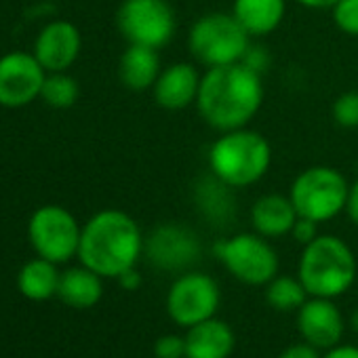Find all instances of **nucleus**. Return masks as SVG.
<instances>
[{"instance_id": "f257e3e1", "label": "nucleus", "mask_w": 358, "mask_h": 358, "mask_svg": "<svg viewBox=\"0 0 358 358\" xmlns=\"http://www.w3.org/2000/svg\"><path fill=\"white\" fill-rule=\"evenodd\" d=\"M264 103L262 74L243 62L207 68L201 78L196 110L205 124L217 133L249 127Z\"/></svg>"}, {"instance_id": "f03ea898", "label": "nucleus", "mask_w": 358, "mask_h": 358, "mask_svg": "<svg viewBox=\"0 0 358 358\" xmlns=\"http://www.w3.org/2000/svg\"><path fill=\"white\" fill-rule=\"evenodd\" d=\"M143 241L141 228L129 213L103 209L83 226L78 259L103 278H118L143 257Z\"/></svg>"}, {"instance_id": "7ed1b4c3", "label": "nucleus", "mask_w": 358, "mask_h": 358, "mask_svg": "<svg viewBox=\"0 0 358 358\" xmlns=\"http://www.w3.org/2000/svg\"><path fill=\"white\" fill-rule=\"evenodd\" d=\"M209 171L234 190L255 186L272 166L270 141L249 127L220 133L207 152Z\"/></svg>"}, {"instance_id": "20e7f679", "label": "nucleus", "mask_w": 358, "mask_h": 358, "mask_svg": "<svg viewBox=\"0 0 358 358\" xmlns=\"http://www.w3.org/2000/svg\"><path fill=\"white\" fill-rule=\"evenodd\" d=\"M358 274L356 255L345 241L333 234H318L301 249L297 278L310 297L335 299L350 291Z\"/></svg>"}, {"instance_id": "39448f33", "label": "nucleus", "mask_w": 358, "mask_h": 358, "mask_svg": "<svg viewBox=\"0 0 358 358\" xmlns=\"http://www.w3.org/2000/svg\"><path fill=\"white\" fill-rule=\"evenodd\" d=\"M348 190V179L337 169L316 164L303 169L293 179L289 199L299 217L324 224L345 211Z\"/></svg>"}, {"instance_id": "423d86ee", "label": "nucleus", "mask_w": 358, "mask_h": 358, "mask_svg": "<svg viewBox=\"0 0 358 358\" xmlns=\"http://www.w3.org/2000/svg\"><path fill=\"white\" fill-rule=\"evenodd\" d=\"M249 45L251 36L232 13H207L192 24L188 34L192 57L207 68L243 62Z\"/></svg>"}, {"instance_id": "0eeeda50", "label": "nucleus", "mask_w": 358, "mask_h": 358, "mask_svg": "<svg viewBox=\"0 0 358 358\" xmlns=\"http://www.w3.org/2000/svg\"><path fill=\"white\" fill-rule=\"evenodd\" d=\"M215 257L238 282L249 287H266L278 274V253L270 238L257 232H238L230 238L217 241Z\"/></svg>"}, {"instance_id": "6e6552de", "label": "nucleus", "mask_w": 358, "mask_h": 358, "mask_svg": "<svg viewBox=\"0 0 358 358\" xmlns=\"http://www.w3.org/2000/svg\"><path fill=\"white\" fill-rule=\"evenodd\" d=\"M222 303V289L217 280L199 270L179 274L166 291V314L182 329H190L217 314Z\"/></svg>"}, {"instance_id": "1a4fd4ad", "label": "nucleus", "mask_w": 358, "mask_h": 358, "mask_svg": "<svg viewBox=\"0 0 358 358\" xmlns=\"http://www.w3.org/2000/svg\"><path fill=\"white\" fill-rule=\"evenodd\" d=\"M116 26L129 45L158 51L173 41L177 20L169 0H122L116 13Z\"/></svg>"}, {"instance_id": "9d476101", "label": "nucleus", "mask_w": 358, "mask_h": 358, "mask_svg": "<svg viewBox=\"0 0 358 358\" xmlns=\"http://www.w3.org/2000/svg\"><path fill=\"white\" fill-rule=\"evenodd\" d=\"M143 257L160 272L184 274L201 262L203 243L190 226L166 222L145 236Z\"/></svg>"}, {"instance_id": "9b49d317", "label": "nucleus", "mask_w": 358, "mask_h": 358, "mask_svg": "<svg viewBox=\"0 0 358 358\" xmlns=\"http://www.w3.org/2000/svg\"><path fill=\"white\" fill-rule=\"evenodd\" d=\"M28 234L38 257L53 264H66L78 255L83 228L68 209L59 205H45L34 211L28 224Z\"/></svg>"}, {"instance_id": "f8f14e48", "label": "nucleus", "mask_w": 358, "mask_h": 358, "mask_svg": "<svg viewBox=\"0 0 358 358\" xmlns=\"http://www.w3.org/2000/svg\"><path fill=\"white\" fill-rule=\"evenodd\" d=\"M47 70L34 53L11 51L0 57V106L24 108L41 97Z\"/></svg>"}, {"instance_id": "ddd939ff", "label": "nucleus", "mask_w": 358, "mask_h": 358, "mask_svg": "<svg viewBox=\"0 0 358 358\" xmlns=\"http://www.w3.org/2000/svg\"><path fill=\"white\" fill-rule=\"evenodd\" d=\"M297 331L303 341L327 352L339 345L345 333V320L341 310L333 299L327 297H308L306 303L297 310Z\"/></svg>"}, {"instance_id": "4468645a", "label": "nucleus", "mask_w": 358, "mask_h": 358, "mask_svg": "<svg viewBox=\"0 0 358 358\" xmlns=\"http://www.w3.org/2000/svg\"><path fill=\"white\" fill-rule=\"evenodd\" d=\"M201 78L203 74H199V70L188 62H177L162 68L152 87L156 106L166 112H182L188 106H194L201 89Z\"/></svg>"}, {"instance_id": "2eb2a0df", "label": "nucleus", "mask_w": 358, "mask_h": 358, "mask_svg": "<svg viewBox=\"0 0 358 358\" xmlns=\"http://www.w3.org/2000/svg\"><path fill=\"white\" fill-rule=\"evenodd\" d=\"M83 38L74 24L51 22L47 24L34 45V57L47 72H66L80 55Z\"/></svg>"}, {"instance_id": "dca6fc26", "label": "nucleus", "mask_w": 358, "mask_h": 358, "mask_svg": "<svg viewBox=\"0 0 358 358\" xmlns=\"http://www.w3.org/2000/svg\"><path fill=\"white\" fill-rule=\"evenodd\" d=\"M194 207L199 215L213 228H228L236 220V196L234 188L224 184L211 171L194 184Z\"/></svg>"}, {"instance_id": "f3484780", "label": "nucleus", "mask_w": 358, "mask_h": 358, "mask_svg": "<svg viewBox=\"0 0 358 358\" xmlns=\"http://www.w3.org/2000/svg\"><path fill=\"white\" fill-rule=\"evenodd\" d=\"M186 358H230L236 348L234 329L213 316L186 329Z\"/></svg>"}, {"instance_id": "a211bd4d", "label": "nucleus", "mask_w": 358, "mask_h": 358, "mask_svg": "<svg viewBox=\"0 0 358 358\" xmlns=\"http://www.w3.org/2000/svg\"><path fill=\"white\" fill-rule=\"evenodd\" d=\"M249 217H251L253 232L272 241V238H282L291 234L299 215L289 196L264 194L253 203Z\"/></svg>"}, {"instance_id": "6ab92c4d", "label": "nucleus", "mask_w": 358, "mask_h": 358, "mask_svg": "<svg viewBox=\"0 0 358 358\" xmlns=\"http://www.w3.org/2000/svg\"><path fill=\"white\" fill-rule=\"evenodd\" d=\"M160 57L152 47L129 45L118 62V78L120 83L135 93H143L154 87L160 76Z\"/></svg>"}, {"instance_id": "aec40b11", "label": "nucleus", "mask_w": 358, "mask_h": 358, "mask_svg": "<svg viewBox=\"0 0 358 358\" xmlns=\"http://www.w3.org/2000/svg\"><path fill=\"white\" fill-rule=\"evenodd\" d=\"M232 15L251 38H262L278 30L287 15V0H234Z\"/></svg>"}, {"instance_id": "412c9836", "label": "nucleus", "mask_w": 358, "mask_h": 358, "mask_svg": "<svg viewBox=\"0 0 358 358\" xmlns=\"http://www.w3.org/2000/svg\"><path fill=\"white\" fill-rule=\"evenodd\" d=\"M103 276L93 272L87 266L68 268L59 276V289L57 297L78 310L93 308L103 297Z\"/></svg>"}, {"instance_id": "4be33fe9", "label": "nucleus", "mask_w": 358, "mask_h": 358, "mask_svg": "<svg viewBox=\"0 0 358 358\" xmlns=\"http://www.w3.org/2000/svg\"><path fill=\"white\" fill-rule=\"evenodd\" d=\"M59 276L62 274L57 272V264H53L45 257H36L20 270L17 287H20L22 295H26L28 299L45 301V299H51L53 295H57Z\"/></svg>"}, {"instance_id": "5701e85b", "label": "nucleus", "mask_w": 358, "mask_h": 358, "mask_svg": "<svg viewBox=\"0 0 358 358\" xmlns=\"http://www.w3.org/2000/svg\"><path fill=\"white\" fill-rule=\"evenodd\" d=\"M308 291L301 285L297 276H280L276 274L268 285H266V301L278 312H297L306 299Z\"/></svg>"}, {"instance_id": "b1692460", "label": "nucleus", "mask_w": 358, "mask_h": 358, "mask_svg": "<svg viewBox=\"0 0 358 358\" xmlns=\"http://www.w3.org/2000/svg\"><path fill=\"white\" fill-rule=\"evenodd\" d=\"M80 95L78 83L66 72H49L41 91V99L55 110H68L76 103Z\"/></svg>"}, {"instance_id": "393cba45", "label": "nucleus", "mask_w": 358, "mask_h": 358, "mask_svg": "<svg viewBox=\"0 0 358 358\" xmlns=\"http://www.w3.org/2000/svg\"><path fill=\"white\" fill-rule=\"evenodd\" d=\"M331 116L343 129H358V91L341 93L331 106Z\"/></svg>"}, {"instance_id": "a878e982", "label": "nucleus", "mask_w": 358, "mask_h": 358, "mask_svg": "<svg viewBox=\"0 0 358 358\" xmlns=\"http://www.w3.org/2000/svg\"><path fill=\"white\" fill-rule=\"evenodd\" d=\"M331 15L339 32L358 38V0H339L331 9Z\"/></svg>"}, {"instance_id": "bb28decb", "label": "nucleus", "mask_w": 358, "mask_h": 358, "mask_svg": "<svg viewBox=\"0 0 358 358\" xmlns=\"http://www.w3.org/2000/svg\"><path fill=\"white\" fill-rule=\"evenodd\" d=\"M156 358H186V339L184 335L166 333L154 341Z\"/></svg>"}, {"instance_id": "cd10ccee", "label": "nucleus", "mask_w": 358, "mask_h": 358, "mask_svg": "<svg viewBox=\"0 0 358 358\" xmlns=\"http://www.w3.org/2000/svg\"><path fill=\"white\" fill-rule=\"evenodd\" d=\"M243 64H245L247 68H251L253 72H257V74L264 76L266 70H268L270 64H272V55H270V51H268L264 45L251 43L249 49H247V53H245V57H243Z\"/></svg>"}, {"instance_id": "c85d7f7f", "label": "nucleus", "mask_w": 358, "mask_h": 358, "mask_svg": "<svg viewBox=\"0 0 358 358\" xmlns=\"http://www.w3.org/2000/svg\"><path fill=\"white\" fill-rule=\"evenodd\" d=\"M318 226H320V224H316V222H312V220H308V217H297V222H295V226H293V230H291V236H293L301 247H306V245H310V243L318 236Z\"/></svg>"}, {"instance_id": "c756f323", "label": "nucleus", "mask_w": 358, "mask_h": 358, "mask_svg": "<svg viewBox=\"0 0 358 358\" xmlns=\"http://www.w3.org/2000/svg\"><path fill=\"white\" fill-rule=\"evenodd\" d=\"M278 358H322V356H320L318 348H314V345H310L308 341L301 339V341L291 343L289 348H285Z\"/></svg>"}, {"instance_id": "7c9ffc66", "label": "nucleus", "mask_w": 358, "mask_h": 358, "mask_svg": "<svg viewBox=\"0 0 358 358\" xmlns=\"http://www.w3.org/2000/svg\"><path fill=\"white\" fill-rule=\"evenodd\" d=\"M343 213L348 215V220H350L354 226H358V179L350 184L348 201H345V211H343Z\"/></svg>"}, {"instance_id": "2f4dec72", "label": "nucleus", "mask_w": 358, "mask_h": 358, "mask_svg": "<svg viewBox=\"0 0 358 358\" xmlns=\"http://www.w3.org/2000/svg\"><path fill=\"white\" fill-rule=\"evenodd\" d=\"M116 280H118V285H120L122 289H127V291H135V289L141 287V274L137 272V266L131 268V270H127V272H122Z\"/></svg>"}, {"instance_id": "473e14b6", "label": "nucleus", "mask_w": 358, "mask_h": 358, "mask_svg": "<svg viewBox=\"0 0 358 358\" xmlns=\"http://www.w3.org/2000/svg\"><path fill=\"white\" fill-rule=\"evenodd\" d=\"M322 358H358V348L356 345H335L322 354Z\"/></svg>"}, {"instance_id": "72a5a7b5", "label": "nucleus", "mask_w": 358, "mask_h": 358, "mask_svg": "<svg viewBox=\"0 0 358 358\" xmlns=\"http://www.w3.org/2000/svg\"><path fill=\"white\" fill-rule=\"evenodd\" d=\"M306 9H314V11H331L339 0H295Z\"/></svg>"}, {"instance_id": "f704fd0d", "label": "nucleus", "mask_w": 358, "mask_h": 358, "mask_svg": "<svg viewBox=\"0 0 358 358\" xmlns=\"http://www.w3.org/2000/svg\"><path fill=\"white\" fill-rule=\"evenodd\" d=\"M348 327L358 335V308L352 310V314H350V318H348Z\"/></svg>"}]
</instances>
